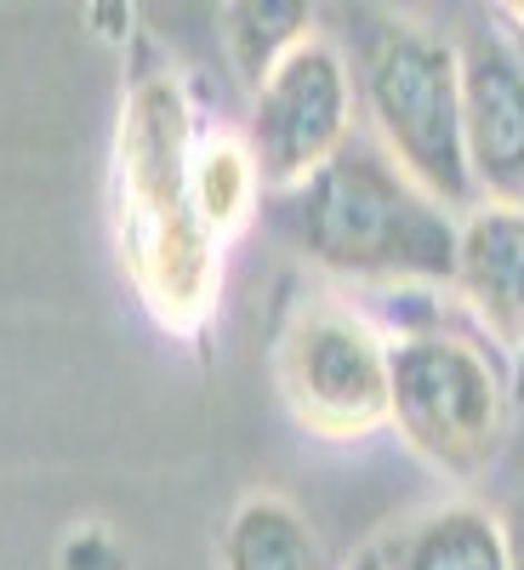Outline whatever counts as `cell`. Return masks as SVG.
<instances>
[{"instance_id": "obj_1", "label": "cell", "mask_w": 524, "mask_h": 570, "mask_svg": "<svg viewBox=\"0 0 524 570\" xmlns=\"http://www.w3.org/2000/svg\"><path fill=\"white\" fill-rule=\"evenodd\" d=\"M195 98L166 58H142L126 80L109 142V234L115 257L166 337L200 343L223 308V246L200 223L188 155H195Z\"/></svg>"}, {"instance_id": "obj_2", "label": "cell", "mask_w": 524, "mask_h": 570, "mask_svg": "<svg viewBox=\"0 0 524 570\" xmlns=\"http://www.w3.org/2000/svg\"><path fill=\"white\" fill-rule=\"evenodd\" d=\"M279 223L291 246L337 279L451 285L456 212L416 188L376 142H348L308 183L285 188Z\"/></svg>"}, {"instance_id": "obj_3", "label": "cell", "mask_w": 524, "mask_h": 570, "mask_svg": "<svg viewBox=\"0 0 524 570\" xmlns=\"http://www.w3.org/2000/svg\"><path fill=\"white\" fill-rule=\"evenodd\" d=\"M491 354L496 348L451 331L388 343V428H399L427 468L462 485L491 473L518 411L507 371Z\"/></svg>"}, {"instance_id": "obj_4", "label": "cell", "mask_w": 524, "mask_h": 570, "mask_svg": "<svg viewBox=\"0 0 524 570\" xmlns=\"http://www.w3.org/2000/svg\"><path fill=\"white\" fill-rule=\"evenodd\" d=\"M359 91L383 149L416 188H427L445 212H473L479 188L467 177L462 149V91H456V46L416 23H388L370 35Z\"/></svg>"}, {"instance_id": "obj_5", "label": "cell", "mask_w": 524, "mask_h": 570, "mask_svg": "<svg viewBox=\"0 0 524 570\" xmlns=\"http://www.w3.org/2000/svg\"><path fill=\"white\" fill-rule=\"evenodd\" d=\"M274 383L303 434L330 445L370 440L388 428V337L337 297H303L279 320Z\"/></svg>"}, {"instance_id": "obj_6", "label": "cell", "mask_w": 524, "mask_h": 570, "mask_svg": "<svg viewBox=\"0 0 524 570\" xmlns=\"http://www.w3.org/2000/svg\"><path fill=\"white\" fill-rule=\"evenodd\" d=\"M251 160L263 195L308 183L325 160H337L354 142V80L330 40L308 35L257 91H251Z\"/></svg>"}, {"instance_id": "obj_7", "label": "cell", "mask_w": 524, "mask_h": 570, "mask_svg": "<svg viewBox=\"0 0 524 570\" xmlns=\"http://www.w3.org/2000/svg\"><path fill=\"white\" fill-rule=\"evenodd\" d=\"M462 149L479 200L524 206V58L479 35L456 46Z\"/></svg>"}, {"instance_id": "obj_8", "label": "cell", "mask_w": 524, "mask_h": 570, "mask_svg": "<svg viewBox=\"0 0 524 570\" xmlns=\"http://www.w3.org/2000/svg\"><path fill=\"white\" fill-rule=\"evenodd\" d=\"M451 292L479 320V337L513 360L524 343V206L479 200L456 217V268Z\"/></svg>"}, {"instance_id": "obj_9", "label": "cell", "mask_w": 524, "mask_h": 570, "mask_svg": "<svg viewBox=\"0 0 524 570\" xmlns=\"http://www.w3.org/2000/svg\"><path fill=\"white\" fill-rule=\"evenodd\" d=\"M383 570H507L502 519L479 502H451L376 548Z\"/></svg>"}, {"instance_id": "obj_10", "label": "cell", "mask_w": 524, "mask_h": 570, "mask_svg": "<svg viewBox=\"0 0 524 570\" xmlns=\"http://www.w3.org/2000/svg\"><path fill=\"white\" fill-rule=\"evenodd\" d=\"M188 183H195L200 223L211 228V240L228 252L251 228V217L263 206V177H257L246 131H228V126H206L200 120L195 155H188Z\"/></svg>"}, {"instance_id": "obj_11", "label": "cell", "mask_w": 524, "mask_h": 570, "mask_svg": "<svg viewBox=\"0 0 524 570\" xmlns=\"http://www.w3.org/2000/svg\"><path fill=\"white\" fill-rule=\"evenodd\" d=\"M217 559L223 570H325L314 525L279 491H251L228 513Z\"/></svg>"}, {"instance_id": "obj_12", "label": "cell", "mask_w": 524, "mask_h": 570, "mask_svg": "<svg viewBox=\"0 0 524 570\" xmlns=\"http://www.w3.org/2000/svg\"><path fill=\"white\" fill-rule=\"evenodd\" d=\"M217 23L234 75L246 91H257L314 35V7H303V0H234L217 12Z\"/></svg>"}, {"instance_id": "obj_13", "label": "cell", "mask_w": 524, "mask_h": 570, "mask_svg": "<svg viewBox=\"0 0 524 570\" xmlns=\"http://www.w3.org/2000/svg\"><path fill=\"white\" fill-rule=\"evenodd\" d=\"M58 570H131V548L120 542L115 525L103 519H86V525H69L58 542Z\"/></svg>"}, {"instance_id": "obj_14", "label": "cell", "mask_w": 524, "mask_h": 570, "mask_svg": "<svg viewBox=\"0 0 524 570\" xmlns=\"http://www.w3.org/2000/svg\"><path fill=\"white\" fill-rule=\"evenodd\" d=\"M502 542H507V570H524V491L502 513Z\"/></svg>"}, {"instance_id": "obj_15", "label": "cell", "mask_w": 524, "mask_h": 570, "mask_svg": "<svg viewBox=\"0 0 524 570\" xmlns=\"http://www.w3.org/2000/svg\"><path fill=\"white\" fill-rule=\"evenodd\" d=\"M507 389H513V405H524V343H518L513 360H507Z\"/></svg>"}, {"instance_id": "obj_16", "label": "cell", "mask_w": 524, "mask_h": 570, "mask_svg": "<svg viewBox=\"0 0 524 570\" xmlns=\"http://www.w3.org/2000/svg\"><path fill=\"white\" fill-rule=\"evenodd\" d=\"M348 570H383V559H376V548H365V553H359Z\"/></svg>"}, {"instance_id": "obj_17", "label": "cell", "mask_w": 524, "mask_h": 570, "mask_svg": "<svg viewBox=\"0 0 524 570\" xmlns=\"http://www.w3.org/2000/svg\"><path fill=\"white\" fill-rule=\"evenodd\" d=\"M502 18H518L524 23V7H502Z\"/></svg>"}]
</instances>
